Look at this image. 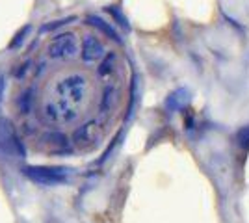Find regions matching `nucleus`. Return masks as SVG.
Masks as SVG:
<instances>
[{
  "instance_id": "2",
  "label": "nucleus",
  "mask_w": 249,
  "mask_h": 223,
  "mask_svg": "<svg viewBox=\"0 0 249 223\" xmlns=\"http://www.w3.org/2000/svg\"><path fill=\"white\" fill-rule=\"evenodd\" d=\"M234 138H236V143H238L240 147H249V127H242L238 130V132H236V136H234Z\"/></svg>"
},
{
  "instance_id": "1",
  "label": "nucleus",
  "mask_w": 249,
  "mask_h": 223,
  "mask_svg": "<svg viewBox=\"0 0 249 223\" xmlns=\"http://www.w3.org/2000/svg\"><path fill=\"white\" fill-rule=\"evenodd\" d=\"M186 103V91H175L173 95L169 97V101H167V106L169 108H173V110H178V108L182 106Z\"/></svg>"
}]
</instances>
